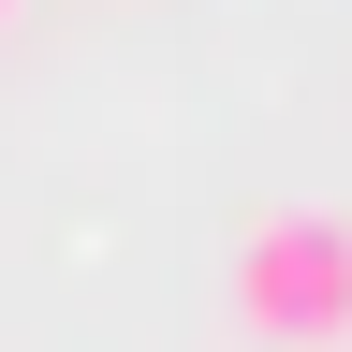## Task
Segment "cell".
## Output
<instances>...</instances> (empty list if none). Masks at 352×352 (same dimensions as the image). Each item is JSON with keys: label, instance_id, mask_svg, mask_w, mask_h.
Returning <instances> with one entry per match:
<instances>
[{"label": "cell", "instance_id": "7a4b0ae2", "mask_svg": "<svg viewBox=\"0 0 352 352\" xmlns=\"http://www.w3.org/2000/svg\"><path fill=\"white\" fill-rule=\"evenodd\" d=\"M0 15H15V0H0Z\"/></svg>", "mask_w": 352, "mask_h": 352}, {"label": "cell", "instance_id": "6da1fadb", "mask_svg": "<svg viewBox=\"0 0 352 352\" xmlns=\"http://www.w3.org/2000/svg\"><path fill=\"white\" fill-rule=\"evenodd\" d=\"M235 323L264 352H338L352 338V220L338 206H264L235 235Z\"/></svg>", "mask_w": 352, "mask_h": 352}]
</instances>
